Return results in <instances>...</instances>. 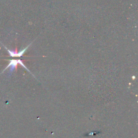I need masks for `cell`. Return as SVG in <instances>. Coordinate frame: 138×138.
<instances>
[{
	"mask_svg": "<svg viewBox=\"0 0 138 138\" xmlns=\"http://www.w3.org/2000/svg\"><path fill=\"white\" fill-rule=\"evenodd\" d=\"M30 45H31V44H29L28 46L27 47H26L24 49L22 50L19 52H17L16 51H15L9 50V49H7L5 47V48L8 51V52H9V55H10V56H11V57H21V56H22L23 55V54L25 53V51L27 50L28 48H29V47Z\"/></svg>",
	"mask_w": 138,
	"mask_h": 138,
	"instance_id": "2",
	"label": "cell"
},
{
	"mask_svg": "<svg viewBox=\"0 0 138 138\" xmlns=\"http://www.w3.org/2000/svg\"><path fill=\"white\" fill-rule=\"evenodd\" d=\"M18 64H21L22 66L23 67H24L25 69H27V70L29 72H30V71H29V70L27 69V67H26L24 65V64L23 63L22 61L21 60H20V59H18V60H15V59L10 60V61L9 64L8 65V67L5 68V70H4V71H5L6 69H8V68H9V67H11L10 71H13L14 69H15V68L17 67V65Z\"/></svg>",
	"mask_w": 138,
	"mask_h": 138,
	"instance_id": "1",
	"label": "cell"
}]
</instances>
